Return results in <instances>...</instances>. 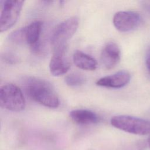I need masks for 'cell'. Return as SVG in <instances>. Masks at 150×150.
Returning a JSON list of instances; mask_svg holds the SVG:
<instances>
[{
  "instance_id": "8",
  "label": "cell",
  "mask_w": 150,
  "mask_h": 150,
  "mask_svg": "<svg viewBox=\"0 0 150 150\" xmlns=\"http://www.w3.org/2000/svg\"><path fill=\"white\" fill-rule=\"evenodd\" d=\"M101 62L107 69L115 67L121 59V50L117 44L113 42L107 43L101 53Z\"/></svg>"
},
{
  "instance_id": "1",
  "label": "cell",
  "mask_w": 150,
  "mask_h": 150,
  "mask_svg": "<svg viewBox=\"0 0 150 150\" xmlns=\"http://www.w3.org/2000/svg\"><path fill=\"white\" fill-rule=\"evenodd\" d=\"M22 84L26 94L32 100L51 108L59 107V97L53 86L49 81L38 77L28 76L23 79Z\"/></svg>"
},
{
  "instance_id": "14",
  "label": "cell",
  "mask_w": 150,
  "mask_h": 150,
  "mask_svg": "<svg viewBox=\"0 0 150 150\" xmlns=\"http://www.w3.org/2000/svg\"><path fill=\"white\" fill-rule=\"evenodd\" d=\"M9 41L15 45L26 43L25 28H21L11 32L8 37Z\"/></svg>"
},
{
  "instance_id": "3",
  "label": "cell",
  "mask_w": 150,
  "mask_h": 150,
  "mask_svg": "<svg viewBox=\"0 0 150 150\" xmlns=\"http://www.w3.org/2000/svg\"><path fill=\"white\" fill-rule=\"evenodd\" d=\"M1 106L9 111L19 112L26 105L25 100L21 90L12 83L5 84L0 88Z\"/></svg>"
},
{
  "instance_id": "7",
  "label": "cell",
  "mask_w": 150,
  "mask_h": 150,
  "mask_svg": "<svg viewBox=\"0 0 150 150\" xmlns=\"http://www.w3.org/2000/svg\"><path fill=\"white\" fill-rule=\"evenodd\" d=\"M70 63L66 56V45L54 49L49 62V69L54 76L64 74L69 70Z\"/></svg>"
},
{
  "instance_id": "12",
  "label": "cell",
  "mask_w": 150,
  "mask_h": 150,
  "mask_svg": "<svg viewBox=\"0 0 150 150\" xmlns=\"http://www.w3.org/2000/svg\"><path fill=\"white\" fill-rule=\"evenodd\" d=\"M42 26V22L40 21H34L25 26L26 43L30 47L40 42Z\"/></svg>"
},
{
  "instance_id": "4",
  "label": "cell",
  "mask_w": 150,
  "mask_h": 150,
  "mask_svg": "<svg viewBox=\"0 0 150 150\" xmlns=\"http://www.w3.org/2000/svg\"><path fill=\"white\" fill-rule=\"evenodd\" d=\"M79 26V19L70 17L57 24L50 36L51 45L56 48L66 45V43L74 35Z\"/></svg>"
},
{
  "instance_id": "11",
  "label": "cell",
  "mask_w": 150,
  "mask_h": 150,
  "mask_svg": "<svg viewBox=\"0 0 150 150\" xmlns=\"http://www.w3.org/2000/svg\"><path fill=\"white\" fill-rule=\"evenodd\" d=\"M73 60L75 65L80 69L93 71L97 67L96 60L80 50H76L74 52Z\"/></svg>"
},
{
  "instance_id": "16",
  "label": "cell",
  "mask_w": 150,
  "mask_h": 150,
  "mask_svg": "<svg viewBox=\"0 0 150 150\" xmlns=\"http://www.w3.org/2000/svg\"><path fill=\"white\" fill-rule=\"evenodd\" d=\"M145 63L146 70L150 74V46H149L146 50L145 56Z\"/></svg>"
},
{
  "instance_id": "10",
  "label": "cell",
  "mask_w": 150,
  "mask_h": 150,
  "mask_svg": "<svg viewBox=\"0 0 150 150\" xmlns=\"http://www.w3.org/2000/svg\"><path fill=\"white\" fill-rule=\"evenodd\" d=\"M71 120L79 125H90L98 123L100 118L94 112L85 109L72 110L69 114Z\"/></svg>"
},
{
  "instance_id": "6",
  "label": "cell",
  "mask_w": 150,
  "mask_h": 150,
  "mask_svg": "<svg viewBox=\"0 0 150 150\" xmlns=\"http://www.w3.org/2000/svg\"><path fill=\"white\" fill-rule=\"evenodd\" d=\"M142 18L141 15L134 11H118L113 16V24L115 28L122 32L132 31L138 28L141 24Z\"/></svg>"
},
{
  "instance_id": "9",
  "label": "cell",
  "mask_w": 150,
  "mask_h": 150,
  "mask_svg": "<svg viewBox=\"0 0 150 150\" xmlns=\"http://www.w3.org/2000/svg\"><path fill=\"white\" fill-rule=\"evenodd\" d=\"M130 79L131 75L128 71L121 70L98 79L96 84L107 88H120L125 86L129 82Z\"/></svg>"
},
{
  "instance_id": "15",
  "label": "cell",
  "mask_w": 150,
  "mask_h": 150,
  "mask_svg": "<svg viewBox=\"0 0 150 150\" xmlns=\"http://www.w3.org/2000/svg\"><path fill=\"white\" fill-rule=\"evenodd\" d=\"M2 58L3 60L6 62L8 64H13L16 63L18 62V58L16 56L13 54L12 53H9V52H6L4 53L2 56Z\"/></svg>"
},
{
  "instance_id": "2",
  "label": "cell",
  "mask_w": 150,
  "mask_h": 150,
  "mask_svg": "<svg viewBox=\"0 0 150 150\" xmlns=\"http://www.w3.org/2000/svg\"><path fill=\"white\" fill-rule=\"evenodd\" d=\"M110 123L123 131L139 135L150 134V120L127 115L113 116Z\"/></svg>"
},
{
  "instance_id": "5",
  "label": "cell",
  "mask_w": 150,
  "mask_h": 150,
  "mask_svg": "<svg viewBox=\"0 0 150 150\" xmlns=\"http://www.w3.org/2000/svg\"><path fill=\"white\" fill-rule=\"evenodd\" d=\"M21 0H5L1 2L0 32H3L12 28L18 21L23 6Z\"/></svg>"
},
{
  "instance_id": "17",
  "label": "cell",
  "mask_w": 150,
  "mask_h": 150,
  "mask_svg": "<svg viewBox=\"0 0 150 150\" xmlns=\"http://www.w3.org/2000/svg\"><path fill=\"white\" fill-rule=\"evenodd\" d=\"M148 144H149V146H150V137H149V139H148Z\"/></svg>"
},
{
  "instance_id": "13",
  "label": "cell",
  "mask_w": 150,
  "mask_h": 150,
  "mask_svg": "<svg viewBox=\"0 0 150 150\" xmlns=\"http://www.w3.org/2000/svg\"><path fill=\"white\" fill-rule=\"evenodd\" d=\"M66 84L70 87H79L83 85L86 81V77L79 73H72L64 79Z\"/></svg>"
}]
</instances>
